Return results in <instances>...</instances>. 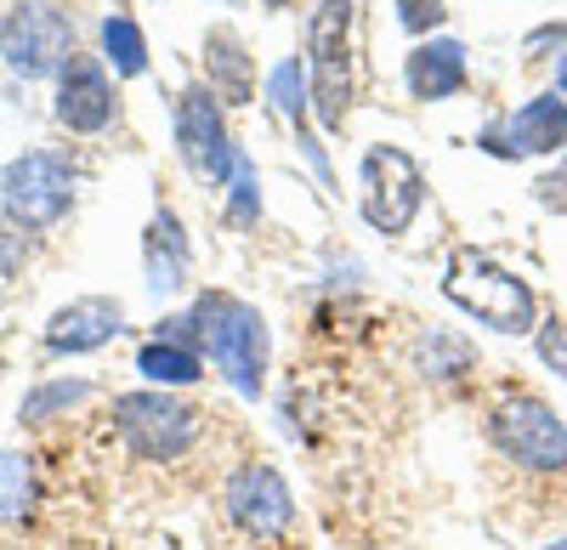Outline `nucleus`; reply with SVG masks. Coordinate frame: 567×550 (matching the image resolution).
Segmentation results:
<instances>
[{
    "mask_svg": "<svg viewBox=\"0 0 567 550\" xmlns=\"http://www.w3.org/2000/svg\"><path fill=\"white\" fill-rule=\"evenodd\" d=\"M561 170H567V159H561Z\"/></svg>",
    "mask_w": 567,
    "mask_h": 550,
    "instance_id": "obj_29",
    "label": "nucleus"
},
{
    "mask_svg": "<svg viewBox=\"0 0 567 550\" xmlns=\"http://www.w3.org/2000/svg\"><path fill=\"white\" fill-rule=\"evenodd\" d=\"M261 210V194H256V165L239 154V165H233V221H256Z\"/></svg>",
    "mask_w": 567,
    "mask_h": 550,
    "instance_id": "obj_25",
    "label": "nucleus"
},
{
    "mask_svg": "<svg viewBox=\"0 0 567 550\" xmlns=\"http://www.w3.org/2000/svg\"><path fill=\"white\" fill-rule=\"evenodd\" d=\"M176 148L187 159V170H194L199 181H210V188H221V181H233V165H239V148H233V136L221 125V103L216 91L199 80L187 85L176 97Z\"/></svg>",
    "mask_w": 567,
    "mask_h": 550,
    "instance_id": "obj_10",
    "label": "nucleus"
},
{
    "mask_svg": "<svg viewBox=\"0 0 567 550\" xmlns=\"http://www.w3.org/2000/svg\"><path fill=\"white\" fill-rule=\"evenodd\" d=\"M539 550H567V533H561V539H550V544H539Z\"/></svg>",
    "mask_w": 567,
    "mask_h": 550,
    "instance_id": "obj_26",
    "label": "nucleus"
},
{
    "mask_svg": "<svg viewBox=\"0 0 567 550\" xmlns=\"http://www.w3.org/2000/svg\"><path fill=\"white\" fill-rule=\"evenodd\" d=\"M0 205H7V216L18 227H29V234L63 221L69 205H74V159L58 154V148L18 154L7 170H0Z\"/></svg>",
    "mask_w": 567,
    "mask_h": 550,
    "instance_id": "obj_6",
    "label": "nucleus"
},
{
    "mask_svg": "<svg viewBox=\"0 0 567 550\" xmlns=\"http://www.w3.org/2000/svg\"><path fill=\"white\" fill-rule=\"evenodd\" d=\"M403 80H409V97L420 103H449L465 91V45L449 40V34H432L420 40L409 63H403Z\"/></svg>",
    "mask_w": 567,
    "mask_h": 550,
    "instance_id": "obj_13",
    "label": "nucleus"
},
{
    "mask_svg": "<svg viewBox=\"0 0 567 550\" xmlns=\"http://www.w3.org/2000/svg\"><path fill=\"white\" fill-rule=\"evenodd\" d=\"M114 432H120V443L136 454V460L171 466V460H182V454L199 443V408L171 397L165 386L120 392L114 397Z\"/></svg>",
    "mask_w": 567,
    "mask_h": 550,
    "instance_id": "obj_3",
    "label": "nucleus"
},
{
    "mask_svg": "<svg viewBox=\"0 0 567 550\" xmlns=\"http://www.w3.org/2000/svg\"><path fill=\"white\" fill-rule=\"evenodd\" d=\"M120 330H125L120 301H109V295H80V301H69V307L52 312V324H45V352H52V357H80V352L109 346Z\"/></svg>",
    "mask_w": 567,
    "mask_h": 550,
    "instance_id": "obj_12",
    "label": "nucleus"
},
{
    "mask_svg": "<svg viewBox=\"0 0 567 550\" xmlns=\"http://www.w3.org/2000/svg\"><path fill=\"white\" fill-rule=\"evenodd\" d=\"M221 506H227L233 528L250 533V539H284L296 528V494L284 482V471L267 466V460L233 466V477L221 488Z\"/></svg>",
    "mask_w": 567,
    "mask_h": 550,
    "instance_id": "obj_9",
    "label": "nucleus"
},
{
    "mask_svg": "<svg viewBox=\"0 0 567 550\" xmlns=\"http://www.w3.org/2000/svg\"><path fill=\"white\" fill-rule=\"evenodd\" d=\"M488 443L505 454L511 466H523L534 477L567 471V421L545 397H528V392L499 397L494 415H488Z\"/></svg>",
    "mask_w": 567,
    "mask_h": 550,
    "instance_id": "obj_4",
    "label": "nucleus"
},
{
    "mask_svg": "<svg viewBox=\"0 0 567 550\" xmlns=\"http://www.w3.org/2000/svg\"><path fill=\"white\" fill-rule=\"evenodd\" d=\"M34 499H40V482H34V460L23 448H0V528H18L34 517Z\"/></svg>",
    "mask_w": 567,
    "mask_h": 550,
    "instance_id": "obj_18",
    "label": "nucleus"
},
{
    "mask_svg": "<svg viewBox=\"0 0 567 550\" xmlns=\"http://www.w3.org/2000/svg\"><path fill=\"white\" fill-rule=\"evenodd\" d=\"M312 114L341 131L352 114V0H312Z\"/></svg>",
    "mask_w": 567,
    "mask_h": 550,
    "instance_id": "obj_5",
    "label": "nucleus"
},
{
    "mask_svg": "<svg viewBox=\"0 0 567 550\" xmlns=\"http://www.w3.org/2000/svg\"><path fill=\"white\" fill-rule=\"evenodd\" d=\"M443 295H449L465 318L488 324V330H505V335L539 330V324H534V290L516 279V272H505L499 261H488L483 250H471V245H460V250L449 256Z\"/></svg>",
    "mask_w": 567,
    "mask_h": 550,
    "instance_id": "obj_2",
    "label": "nucleus"
},
{
    "mask_svg": "<svg viewBox=\"0 0 567 550\" xmlns=\"http://www.w3.org/2000/svg\"><path fill=\"white\" fill-rule=\"evenodd\" d=\"M142 267H148V295H176L187 284V267H194V256H187V234L176 210H154L148 221V239H142Z\"/></svg>",
    "mask_w": 567,
    "mask_h": 550,
    "instance_id": "obj_15",
    "label": "nucleus"
},
{
    "mask_svg": "<svg viewBox=\"0 0 567 550\" xmlns=\"http://www.w3.org/2000/svg\"><path fill=\"white\" fill-rule=\"evenodd\" d=\"M74 58V23L45 7V0H18V7L0 18V63L23 80H45L63 74Z\"/></svg>",
    "mask_w": 567,
    "mask_h": 550,
    "instance_id": "obj_7",
    "label": "nucleus"
},
{
    "mask_svg": "<svg viewBox=\"0 0 567 550\" xmlns=\"http://www.w3.org/2000/svg\"><path fill=\"white\" fill-rule=\"evenodd\" d=\"M534 346H539V357H545V370H556V375L567 381V312L545 318V324L534 330Z\"/></svg>",
    "mask_w": 567,
    "mask_h": 550,
    "instance_id": "obj_23",
    "label": "nucleus"
},
{
    "mask_svg": "<svg viewBox=\"0 0 567 550\" xmlns=\"http://www.w3.org/2000/svg\"><path fill=\"white\" fill-rule=\"evenodd\" d=\"M499 136H511L505 154L511 159H539V154H556L567 148V97H556V91H539V97H528L523 108H516L505 125H494Z\"/></svg>",
    "mask_w": 567,
    "mask_h": 550,
    "instance_id": "obj_14",
    "label": "nucleus"
},
{
    "mask_svg": "<svg viewBox=\"0 0 567 550\" xmlns=\"http://www.w3.org/2000/svg\"><path fill=\"white\" fill-rule=\"evenodd\" d=\"M103 58L114 63V74H142L148 69V40H142V29L131 18H103Z\"/></svg>",
    "mask_w": 567,
    "mask_h": 550,
    "instance_id": "obj_22",
    "label": "nucleus"
},
{
    "mask_svg": "<svg viewBox=\"0 0 567 550\" xmlns=\"http://www.w3.org/2000/svg\"><path fill=\"white\" fill-rule=\"evenodd\" d=\"M392 7H398V23H403L409 34H420V40H432V29L449 18L443 0H392Z\"/></svg>",
    "mask_w": 567,
    "mask_h": 550,
    "instance_id": "obj_24",
    "label": "nucleus"
},
{
    "mask_svg": "<svg viewBox=\"0 0 567 550\" xmlns=\"http://www.w3.org/2000/svg\"><path fill=\"white\" fill-rule=\"evenodd\" d=\"M267 7H290V0H267Z\"/></svg>",
    "mask_w": 567,
    "mask_h": 550,
    "instance_id": "obj_28",
    "label": "nucleus"
},
{
    "mask_svg": "<svg viewBox=\"0 0 567 550\" xmlns=\"http://www.w3.org/2000/svg\"><path fill=\"white\" fill-rule=\"evenodd\" d=\"M414 370H420L425 381H460V375L471 370V346H465L460 335L432 330V335H420V346H414Z\"/></svg>",
    "mask_w": 567,
    "mask_h": 550,
    "instance_id": "obj_21",
    "label": "nucleus"
},
{
    "mask_svg": "<svg viewBox=\"0 0 567 550\" xmlns=\"http://www.w3.org/2000/svg\"><path fill=\"white\" fill-rule=\"evenodd\" d=\"M58 120L74 136H97L114 125V80L97 58H69V69L58 74Z\"/></svg>",
    "mask_w": 567,
    "mask_h": 550,
    "instance_id": "obj_11",
    "label": "nucleus"
},
{
    "mask_svg": "<svg viewBox=\"0 0 567 550\" xmlns=\"http://www.w3.org/2000/svg\"><path fill=\"white\" fill-rule=\"evenodd\" d=\"M91 392H97V386H91V381H40L29 397H23V408H18V421H29V426H40V421H58V415H69V408H80V403H91Z\"/></svg>",
    "mask_w": 567,
    "mask_h": 550,
    "instance_id": "obj_20",
    "label": "nucleus"
},
{
    "mask_svg": "<svg viewBox=\"0 0 567 550\" xmlns=\"http://www.w3.org/2000/svg\"><path fill=\"white\" fill-rule=\"evenodd\" d=\"M561 91H567V58H561Z\"/></svg>",
    "mask_w": 567,
    "mask_h": 550,
    "instance_id": "obj_27",
    "label": "nucleus"
},
{
    "mask_svg": "<svg viewBox=\"0 0 567 550\" xmlns=\"http://www.w3.org/2000/svg\"><path fill=\"white\" fill-rule=\"evenodd\" d=\"M136 375L154 381V386H194L205 375V357L187 352V346H171V341H148L136 352Z\"/></svg>",
    "mask_w": 567,
    "mask_h": 550,
    "instance_id": "obj_19",
    "label": "nucleus"
},
{
    "mask_svg": "<svg viewBox=\"0 0 567 550\" xmlns=\"http://www.w3.org/2000/svg\"><path fill=\"white\" fill-rule=\"evenodd\" d=\"M267 91H272V103H278V114L296 125V143H301V154L312 159V170L318 176H329V165H323V148H318V136H312V125H307V108H312V91H307V69L296 63V58H284L272 74H267Z\"/></svg>",
    "mask_w": 567,
    "mask_h": 550,
    "instance_id": "obj_17",
    "label": "nucleus"
},
{
    "mask_svg": "<svg viewBox=\"0 0 567 550\" xmlns=\"http://www.w3.org/2000/svg\"><path fill=\"white\" fill-rule=\"evenodd\" d=\"M205 85L216 91V103H250L256 58L245 52V40L233 29H210L205 34Z\"/></svg>",
    "mask_w": 567,
    "mask_h": 550,
    "instance_id": "obj_16",
    "label": "nucleus"
},
{
    "mask_svg": "<svg viewBox=\"0 0 567 550\" xmlns=\"http://www.w3.org/2000/svg\"><path fill=\"white\" fill-rule=\"evenodd\" d=\"M420 205H425L420 165L403 148H392V143L369 148L363 154V221L374 227V234L398 239V234H409V227H414Z\"/></svg>",
    "mask_w": 567,
    "mask_h": 550,
    "instance_id": "obj_8",
    "label": "nucleus"
},
{
    "mask_svg": "<svg viewBox=\"0 0 567 550\" xmlns=\"http://www.w3.org/2000/svg\"><path fill=\"white\" fill-rule=\"evenodd\" d=\"M194 324H199V357H210L239 397H261L267 357H272L261 312L227 290H205L194 301Z\"/></svg>",
    "mask_w": 567,
    "mask_h": 550,
    "instance_id": "obj_1",
    "label": "nucleus"
}]
</instances>
